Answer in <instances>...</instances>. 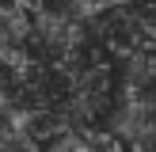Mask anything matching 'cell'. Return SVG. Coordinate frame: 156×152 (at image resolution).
Segmentation results:
<instances>
[{
	"instance_id": "cell-2",
	"label": "cell",
	"mask_w": 156,
	"mask_h": 152,
	"mask_svg": "<svg viewBox=\"0 0 156 152\" xmlns=\"http://www.w3.org/2000/svg\"><path fill=\"white\" fill-rule=\"evenodd\" d=\"M38 152H126V144L103 126H84V129H65L38 144Z\"/></svg>"
},
{
	"instance_id": "cell-1",
	"label": "cell",
	"mask_w": 156,
	"mask_h": 152,
	"mask_svg": "<svg viewBox=\"0 0 156 152\" xmlns=\"http://www.w3.org/2000/svg\"><path fill=\"white\" fill-rule=\"evenodd\" d=\"M114 137H122L137 122H156V50H141L114 61Z\"/></svg>"
},
{
	"instance_id": "cell-3",
	"label": "cell",
	"mask_w": 156,
	"mask_h": 152,
	"mask_svg": "<svg viewBox=\"0 0 156 152\" xmlns=\"http://www.w3.org/2000/svg\"><path fill=\"white\" fill-rule=\"evenodd\" d=\"M126 152H156V122H137L118 137Z\"/></svg>"
},
{
	"instance_id": "cell-4",
	"label": "cell",
	"mask_w": 156,
	"mask_h": 152,
	"mask_svg": "<svg viewBox=\"0 0 156 152\" xmlns=\"http://www.w3.org/2000/svg\"><path fill=\"white\" fill-rule=\"evenodd\" d=\"M0 152H38V144L19 129H0Z\"/></svg>"
}]
</instances>
